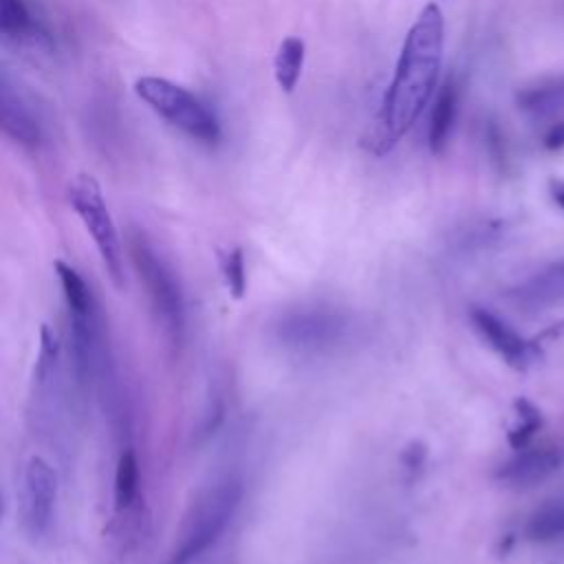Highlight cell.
Returning a JSON list of instances; mask_svg holds the SVG:
<instances>
[{
	"instance_id": "1",
	"label": "cell",
	"mask_w": 564,
	"mask_h": 564,
	"mask_svg": "<svg viewBox=\"0 0 564 564\" xmlns=\"http://www.w3.org/2000/svg\"><path fill=\"white\" fill-rule=\"evenodd\" d=\"M445 46V18L438 4L430 2L421 9L401 44L394 75L383 93L366 148L383 156L416 123L430 104L441 75Z\"/></svg>"
},
{
	"instance_id": "2",
	"label": "cell",
	"mask_w": 564,
	"mask_h": 564,
	"mask_svg": "<svg viewBox=\"0 0 564 564\" xmlns=\"http://www.w3.org/2000/svg\"><path fill=\"white\" fill-rule=\"evenodd\" d=\"M242 500V482L234 476L207 487L189 507L163 564H192L227 531Z\"/></svg>"
},
{
	"instance_id": "3",
	"label": "cell",
	"mask_w": 564,
	"mask_h": 564,
	"mask_svg": "<svg viewBox=\"0 0 564 564\" xmlns=\"http://www.w3.org/2000/svg\"><path fill=\"white\" fill-rule=\"evenodd\" d=\"M128 247L156 324L161 326L167 344L178 348L185 335V295L178 275L141 229L130 231Z\"/></svg>"
},
{
	"instance_id": "4",
	"label": "cell",
	"mask_w": 564,
	"mask_h": 564,
	"mask_svg": "<svg viewBox=\"0 0 564 564\" xmlns=\"http://www.w3.org/2000/svg\"><path fill=\"white\" fill-rule=\"evenodd\" d=\"M134 93L152 112L189 139L205 145H214L220 139V121L216 112L181 84L145 75L134 82Z\"/></svg>"
},
{
	"instance_id": "5",
	"label": "cell",
	"mask_w": 564,
	"mask_h": 564,
	"mask_svg": "<svg viewBox=\"0 0 564 564\" xmlns=\"http://www.w3.org/2000/svg\"><path fill=\"white\" fill-rule=\"evenodd\" d=\"M350 330V319L346 313L333 306H295L282 311L273 324V339L300 355H317L339 346Z\"/></svg>"
},
{
	"instance_id": "6",
	"label": "cell",
	"mask_w": 564,
	"mask_h": 564,
	"mask_svg": "<svg viewBox=\"0 0 564 564\" xmlns=\"http://www.w3.org/2000/svg\"><path fill=\"white\" fill-rule=\"evenodd\" d=\"M68 198H70V205H73L75 214L79 216L82 225L90 234L110 282L117 289H123L126 275H123V256H121L119 231L115 227V220L110 216V209L104 200L101 187L95 181V176L77 174L68 187Z\"/></svg>"
},
{
	"instance_id": "7",
	"label": "cell",
	"mask_w": 564,
	"mask_h": 564,
	"mask_svg": "<svg viewBox=\"0 0 564 564\" xmlns=\"http://www.w3.org/2000/svg\"><path fill=\"white\" fill-rule=\"evenodd\" d=\"M57 507V471L44 458L33 454L22 474L20 524L31 542H42L53 527Z\"/></svg>"
},
{
	"instance_id": "8",
	"label": "cell",
	"mask_w": 564,
	"mask_h": 564,
	"mask_svg": "<svg viewBox=\"0 0 564 564\" xmlns=\"http://www.w3.org/2000/svg\"><path fill=\"white\" fill-rule=\"evenodd\" d=\"M469 322L474 330L480 335V339L511 368L527 370V366L533 361L535 348L529 344L511 324H507L500 315L491 313L485 306H471L469 308Z\"/></svg>"
},
{
	"instance_id": "9",
	"label": "cell",
	"mask_w": 564,
	"mask_h": 564,
	"mask_svg": "<svg viewBox=\"0 0 564 564\" xmlns=\"http://www.w3.org/2000/svg\"><path fill=\"white\" fill-rule=\"evenodd\" d=\"M560 465L562 454L557 447L527 445L522 449H516V454L496 469V478L507 487L527 489L546 480L551 474L560 469Z\"/></svg>"
},
{
	"instance_id": "10",
	"label": "cell",
	"mask_w": 564,
	"mask_h": 564,
	"mask_svg": "<svg viewBox=\"0 0 564 564\" xmlns=\"http://www.w3.org/2000/svg\"><path fill=\"white\" fill-rule=\"evenodd\" d=\"M509 297L524 311H546L564 302V258L520 282Z\"/></svg>"
},
{
	"instance_id": "11",
	"label": "cell",
	"mask_w": 564,
	"mask_h": 564,
	"mask_svg": "<svg viewBox=\"0 0 564 564\" xmlns=\"http://www.w3.org/2000/svg\"><path fill=\"white\" fill-rule=\"evenodd\" d=\"M0 126L9 139H13L22 148H37L42 132L40 126L31 112V108L24 104L20 93H15L7 77H2L0 86Z\"/></svg>"
},
{
	"instance_id": "12",
	"label": "cell",
	"mask_w": 564,
	"mask_h": 564,
	"mask_svg": "<svg viewBox=\"0 0 564 564\" xmlns=\"http://www.w3.org/2000/svg\"><path fill=\"white\" fill-rule=\"evenodd\" d=\"M518 108L538 121L564 119V77L542 79L516 95Z\"/></svg>"
},
{
	"instance_id": "13",
	"label": "cell",
	"mask_w": 564,
	"mask_h": 564,
	"mask_svg": "<svg viewBox=\"0 0 564 564\" xmlns=\"http://www.w3.org/2000/svg\"><path fill=\"white\" fill-rule=\"evenodd\" d=\"M456 110H458V86L454 77H447L432 104L430 110V126H427V145L432 154H441L447 145V139L452 134L454 121H456Z\"/></svg>"
},
{
	"instance_id": "14",
	"label": "cell",
	"mask_w": 564,
	"mask_h": 564,
	"mask_svg": "<svg viewBox=\"0 0 564 564\" xmlns=\"http://www.w3.org/2000/svg\"><path fill=\"white\" fill-rule=\"evenodd\" d=\"M0 33L13 42L51 46V35L37 24L22 0H0Z\"/></svg>"
},
{
	"instance_id": "15",
	"label": "cell",
	"mask_w": 564,
	"mask_h": 564,
	"mask_svg": "<svg viewBox=\"0 0 564 564\" xmlns=\"http://www.w3.org/2000/svg\"><path fill=\"white\" fill-rule=\"evenodd\" d=\"M524 535L538 544H551L564 538V496L544 500L524 524Z\"/></svg>"
},
{
	"instance_id": "16",
	"label": "cell",
	"mask_w": 564,
	"mask_h": 564,
	"mask_svg": "<svg viewBox=\"0 0 564 564\" xmlns=\"http://www.w3.org/2000/svg\"><path fill=\"white\" fill-rule=\"evenodd\" d=\"M304 57H306V44L297 35H289L278 44L275 57H273V77L275 84L284 93H293L304 68Z\"/></svg>"
},
{
	"instance_id": "17",
	"label": "cell",
	"mask_w": 564,
	"mask_h": 564,
	"mask_svg": "<svg viewBox=\"0 0 564 564\" xmlns=\"http://www.w3.org/2000/svg\"><path fill=\"white\" fill-rule=\"evenodd\" d=\"M542 412L529 399L518 397L513 401V423L507 430V443L513 449H522L531 443L535 432L542 427Z\"/></svg>"
},
{
	"instance_id": "18",
	"label": "cell",
	"mask_w": 564,
	"mask_h": 564,
	"mask_svg": "<svg viewBox=\"0 0 564 564\" xmlns=\"http://www.w3.org/2000/svg\"><path fill=\"white\" fill-rule=\"evenodd\" d=\"M139 489V460L134 449H123L117 458V469H115V485H112V494H115V507L128 509L137 496Z\"/></svg>"
},
{
	"instance_id": "19",
	"label": "cell",
	"mask_w": 564,
	"mask_h": 564,
	"mask_svg": "<svg viewBox=\"0 0 564 564\" xmlns=\"http://www.w3.org/2000/svg\"><path fill=\"white\" fill-rule=\"evenodd\" d=\"M220 269L225 275V284L234 297H242L247 291V269L245 256L240 247H229L220 253Z\"/></svg>"
},
{
	"instance_id": "20",
	"label": "cell",
	"mask_w": 564,
	"mask_h": 564,
	"mask_svg": "<svg viewBox=\"0 0 564 564\" xmlns=\"http://www.w3.org/2000/svg\"><path fill=\"white\" fill-rule=\"evenodd\" d=\"M542 145H544V150H549V152H555V150H562V148H564V119H555V121H549V123L544 126Z\"/></svg>"
},
{
	"instance_id": "21",
	"label": "cell",
	"mask_w": 564,
	"mask_h": 564,
	"mask_svg": "<svg viewBox=\"0 0 564 564\" xmlns=\"http://www.w3.org/2000/svg\"><path fill=\"white\" fill-rule=\"evenodd\" d=\"M549 192H551V198L553 203L564 209V178H551L549 181Z\"/></svg>"
}]
</instances>
